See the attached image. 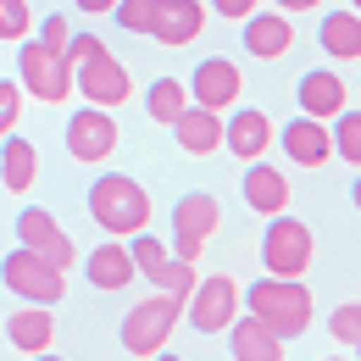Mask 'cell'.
Masks as SVG:
<instances>
[{
    "label": "cell",
    "instance_id": "cell-13",
    "mask_svg": "<svg viewBox=\"0 0 361 361\" xmlns=\"http://www.w3.org/2000/svg\"><path fill=\"white\" fill-rule=\"evenodd\" d=\"M239 45L250 50L256 61H278L283 50L295 45V23H289L283 11H250V17L239 23Z\"/></svg>",
    "mask_w": 361,
    "mask_h": 361
},
{
    "label": "cell",
    "instance_id": "cell-16",
    "mask_svg": "<svg viewBox=\"0 0 361 361\" xmlns=\"http://www.w3.org/2000/svg\"><path fill=\"white\" fill-rule=\"evenodd\" d=\"M267 145H272V123L256 111V106H239V111L223 123V150H233L239 161H262Z\"/></svg>",
    "mask_w": 361,
    "mask_h": 361
},
{
    "label": "cell",
    "instance_id": "cell-28",
    "mask_svg": "<svg viewBox=\"0 0 361 361\" xmlns=\"http://www.w3.org/2000/svg\"><path fill=\"white\" fill-rule=\"evenodd\" d=\"M156 11H161V0H117V6H111V17L123 23V34H145V39H150Z\"/></svg>",
    "mask_w": 361,
    "mask_h": 361
},
{
    "label": "cell",
    "instance_id": "cell-29",
    "mask_svg": "<svg viewBox=\"0 0 361 361\" xmlns=\"http://www.w3.org/2000/svg\"><path fill=\"white\" fill-rule=\"evenodd\" d=\"M195 283H200V272H195V262H167V272H161V295H173V300H189L195 295Z\"/></svg>",
    "mask_w": 361,
    "mask_h": 361
},
{
    "label": "cell",
    "instance_id": "cell-36",
    "mask_svg": "<svg viewBox=\"0 0 361 361\" xmlns=\"http://www.w3.org/2000/svg\"><path fill=\"white\" fill-rule=\"evenodd\" d=\"M272 6H278V11H283V17H295V11H317V6H322V0H272Z\"/></svg>",
    "mask_w": 361,
    "mask_h": 361
},
{
    "label": "cell",
    "instance_id": "cell-31",
    "mask_svg": "<svg viewBox=\"0 0 361 361\" xmlns=\"http://www.w3.org/2000/svg\"><path fill=\"white\" fill-rule=\"evenodd\" d=\"M328 328H334V339H339L345 350H356V345H361V306H356V300H345L339 312L328 317Z\"/></svg>",
    "mask_w": 361,
    "mask_h": 361
},
{
    "label": "cell",
    "instance_id": "cell-33",
    "mask_svg": "<svg viewBox=\"0 0 361 361\" xmlns=\"http://www.w3.org/2000/svg\"><path fill=\"white\" fill-rule=\"evenodd\" d=\"M100 39H94V34H67V39H61V56H67V61H73V67H78V61H90V56H100Z\"/></svg>",
    "mask_w": 361,
    "mask_h": 361
},
{
    "label": "cell",
    "instance_id": "cell-25",
    "mask_svg": "<svg viewBox=\"0 0 361 361\" xmlns=\"http://www.w3.org/2000/svg\"><path fill=\"white\" fill-rule=\"evenodd\" d=\"M183 106H189V84H183V78H156L150 94H145V111H150L161 128H173V123H178Z\"/></svg>",
    "mask_w": 361,
    "mask_h": 361
},
{
    "label": "cell",
    "instance_id": "cell-17",
    "mask_svg": "<svg viewBox=\"0 0 361 361\" xmlns=\"http://www.w3.org/2000/svg\"><path fill=\"white\" fill-rule=\"evenodd\" d=\"M200 28H206L200 0H161V11L150 23V39L156 45H189V39H200Z\"/></svg>",
    "mask_w": 361,
    "mask_h": 361
},
{
    "label": "cell",
    "instance_id": "cell-40",
    "mask_svg": "<svg viewBox=\"0 0 361 361\" xmlns=\"http://www.w3.org/2000/svg\"><path fill=\"white\" fill-rule=\"evenodd\" d=\"M328 361H350V356H328Z\"/></svg>",
    "mask_w": 361,
    "mask_h": 361
},
{
    "label": "cell",
    "instance_id": "cell-38",
    "mask_svg": "<svg viewBox=\"0 0 361 361\" xmlns=\"http://www.w3.org/2000/svg\"><path fill=\"white\" fill-rule=\"evenodd\" d=\"M150 361H183V356H173V350H156V356H150Z\"/></svg>",
    "mask_w": 361,
    "mask_h": 361
},
{
    "label": "cell",
    "instance_id": "cell-39",
    "mask_svg": "<svg viewBox=\"0 0 361 361\" xmlns=\"http://www.w3.org/2000/svg\"><path fill=\"white\" fill-rule=\"evenodd\" d=\"M34 361H61V356H50V350H39V356H34Z\"/></svg>",
    "mask_w": 361,
    "mask_h": 361
},
{
    "label": "cell",
    "instance_id": "cell-4",
    "mask_svg": "<svg viewBox=\"0 0 361 361\" xmlns=\"http://www.w3.org/2000/svg\"><path fill=\"white\" fill-rule=\"evenodd\" d=\"M0 283L23 300V306H56L67 295V267H56L45 256H34L28 245H17L6 262H0Z\"/></svg>",
    "mask_w": 361,
    "mask_h": 361
},
{
    "label": "cell",
    "instance_id": "cell-11",
    "mask_svg": "<svg viewBox=\"0 0 361 361\" xmlns=\"http://www.w3.org/2000/svg\"><path fill=\"white\" fill-rule=\"evenodd\" d=\"M17 245H28L34 256H45V262H56V267H73V262H78V245H73V239L56 228V217L39 212V206L17 212Z\"/></svg>",
    "mask_w": 361,
    "mask_h": 361
},
{
    "label": "cell",
    "instance_id": "cell-23",
    "mask_svg": "<svg viewBox=\"0 0 361 361\" xmlns=\"http://www.w3.org/2000/svg\"><path fill=\"white\" fill-rule=\"evenodd\" d=\"M6 339H11L17 350H28V356L50 350V339H56V317H50V306H23V312H11V317H6Z\"/></svg>",
    "mask_w": 361,
    "mask_h": 361
},
{
    "label": "cell",
    "instance_id": "cell-7",
    "mask_svg": "<svg viewBox=\"0 0 361 361\" xmlns=\"http://www.w3.org/2000/svg\"><path fill=\"white\" fill-rule=\"evenodd\" d=\"M223 223V206L212 200V195H183L178 206H173V256L178 262H200V250L212 245V233Z\"/></svg>",
    "mask_w": 361,
    "mask_h": 361
},
{
    "label": "cell",
    "instance_id": "cell-8",
    "mask_svg": "<svg viewBox=\"0 0 361 361\" xmlns=\"http://www.w3.org/2000/svg\"><path fill=\"white\" fill-rule=\"evenodd\" d=\"M183 317H189L200 334H223L228 322L239 317V283H233L228 272L200 278V283H195V295L183 300Z\"/></svg>",
    "mask_w": 361,
    "mask_h": 361
},
{
    "label": "cell",
    "instance_id": "cell-21",
    "mask_svg": "<svg viewBox=\"0 0 361 361\" xmlns=\"http://www.w3.org/2000/svg\"><path fill=\"white\" fill-rule=\"evenodd\" d=\"M34 178H39V145L23 134H6L0 139V183L11 195H23V189H34Z\"/></svg>",
    "mask_w": 361,
    "mask_h": 361
},
{
    "label": "cell",
    "instance_id": "cell-30",
    "mask_svg": "<svg viewBox=\"0 0 361 361\" xmlns=\"http://www.w3.org/2000/svg\"><path fill=\"white\" fill-rule=\"evenodd\" d=\"M28 28H34L28 0H0V39H28Z\"/></svg>",
    "mask_w": 361,
    "mask_h": 361
},
{
    "label": "cell",
    "instance_id": "cell-14",
    "mask_svg": "<svg viewBox=\"0 0 361 361\" xmlns=\"http://www.w3.org/2000/svg\"><path fill=\"white\" fill-rule=\"evenodd\" d=\"M239 189H245V206H250L256 217H278V212H289V178H283L278 167H267V161H245Z\"/></svg>",
    "mask_w": 361,
    "mask_h": 361
},
{
    "label": "cell",
    "instance_id": "cell-18",
    "mask_svg": "<svg viewBox=\"0 0 361 361\" xmlns=\"http://www.w3.org/2000/svg\"><path fill=\"white\" fill-rule=\"evenodd\" d=\"M84 278H90L94 289H106V295H117V289H128L139 272H134V256H128V245L123 239H106L100 250H90V262H84Z\"/></svg>",
    "mask_w": 361,
    "mask_h": 361
},
{
    "label": "cell",
    "instance_id": "cell-26",
    "mask_svg": "<svg viewBox=\"0 0 361 361\" xmlns=\"http://www.w3.org/2000/svg\"><path fill=\"white\" fill-rule=\"evenodd\" d=\"M128 256H134V272H139V278H150V283L161 289V272H167V262H173V256H167V245H161L156 233H145V228H139V233H128Z\"/></svg>",
    "mask_w": 361,
    "mask_h": 361
},
{
    "label": "cell",
    "instance_id": "cell-2",
    "mask_svg": "<svg viewBox=\"0 0 361 361\" xmlns=\"http://www.w3.org/2000/svg\"><path fill=\"white\" fill-rule=\"evenodd\" d=\"M90 217L111 239H128L139 228L150 223V195H145V183L128 178V173H100L90 183Z\"/></svg>",
    "mask_w": 361,
    "mask_h": 361
},
{
    "label": "cell",
    "instance_id": "cell-10",
    "mask_svg": "<svg viewBox=\"0 0 361 361\" xmlns=\"http://www.w3.org/2000/svg\"><path fill=\"white\" fill-rule=\"evenodd\" d=\"M117 150V123L106 106H84L73 123H67V156L73 161H106Z\"/></svg>",
    "mask_w": 361,
    "mask_h": 361
},
{
    "label": "cell",
    "instance_id": "cell-35",
    "mask_svg": "<svg viewBox=\"0 0 361 361\" xmlns=\"http://www.w3.org/2000/svg\"><path fill=\"white\" fill-rule=\"evenodd\" d=\"M39 34H45V45H61V39L73 34V28H67V17H61V11H50V17H45V28H39Z\"/></svg>",
    "mask_w": 361,
    "mask_h": 361
},
{
    "label": "cell",
    "instance_id": "cell-22",
    "mask_svg": "<svg viewBox=\"0 0 361 361\" xmlns=\"http://www.w3.org/2000/svg\"><path fill=\"white\" fill-rule=\"evenodd\" d=\"M278 139H283L289 161H300V167H322V161L334 156V145H328V123H317V117H295Z\"/></svg>",
    "mask_w": 361,
    "mask_h": 361
},
{
    "label": "cell",
    "instance_id": "cell-5",
    "mask_svg": "<svg viewBox=\"0 0 361 361\" xmlns=\"http://www.w3.org/2000/svg\"><path fill=\"white\" fill-rule=\"evenodd\" d=\"M317 256V239L312 228L300 223V217H272L267 233H262V267H267V278H306V267H312Z\"/></svg>",
    "mask_w": 361,
    "mask_h": 361
},
{
    "label": "cell",
    "instance_id": "cell-32",
    "mask_svg": "<svg viewBox=\"0 0 361 361\" xmlns=\"http://www.w3.org/2000/svg\"><path fill=\"white\" fill-rule=\"evenodd\" d=\"M17 111H23V84H0V139L17 128Z\"/></svg>",
    "mask_w": 361,
    "mask_h": 361
},
{
    "label": "cell",
    "instance_id": "cell-9",
    "mask_svg": "<svg viewBox=\"0 0 361 361\" xmlns=\"http://www.w3.org/2000/svg\"><path fill=\"white\" fill-rule=\"evenodd\" d=\"M73 90L84 94L90 106H123L128 94H134V84H128V67L111 56V50H100V56H90V61H78L73 67Z\"/></svg>",
    "mask_w": 361,
    "mask_h": 361
},
{
    "label": "cell",
    "instance_id": "cell-34",
    "mask_svg": "<svg viewBox=\"0 0 361 361\" xmlns=\"http://www.w3.org/2000/svg\"><path fill=\"white\" fill-rule=\"evenodd\" d=\"M212 11L228 17V23H245L250 11H262V0H212Z\"/></svg>",
    "mask_w": 361,
    "mask_h": 361
},
{
    "label": "cell",
    "instance_id": "cell-37",
    "mask_svg": "<svg viewBox=\"0 0 361 361\" xmlns=\"http://www.w3.org/2000/svg\"><path fill=\"white\" fill-rule=\"evenodd\" d=\"M111 6H117V0H78V11H94V17H100V11H111Z\"/></svg>",
    "mask_w": 361,
    "mask_h": 361
},
{
    "label": "cell",
    "instance_id": "cell-3",
    "mask_svg": "<svg viewBox=\"0 0 361 361\" xmlns=\"http://www.w3.org/2000/svg\"><path fill=\"white\" fill-rule=\"evenodd\" d=\"M17 84L23 94H34V100H67L73 94V61L61 56V45H45V39H23L17 45Z\"/></svg>",
    "mask_w": 361,
    "mask_h": 361
},
{
    "label": "cell",
    "instance_id": "cell-6",
    "mask_svg": "<svg viewBox=\"0 0 361 361\" xmlns=\"http://www.w3.org/2000/svg\"><path fill=\"white\" fill-rule=\"evenodd\" d=\"M178 317H183V300H173V295H150V300L128 306V317H123V350H134V356L167 350Z\"/></svg>",
    "mask_w": 361,
    "mask_h": 361
},
{
    "label": "cell",
    "instance_id": "cell-15",
    "mask_svg": "<svg viewBox=\"0 0 361 361\" xmlns=\"http://www.w3.org/2000/svg\"><path fill=\"white\" fill-rule=\"evenodd\" d=\"M173 139H178V150L189 156H212V150H223V111H212V106H183L178 123H173Z\"/></svg>",
    "mask_w": 361,
    "mask_h": 361
},
{
    "label": "cell",
    "instance_id": "cell-24",
    "mask_svg": "<svg viewBox=\"0 0 361 361\" xmlns=\"http://www.w3.org/2000/svg\"><path fill=\"white\" fill-rule=\"evenodd\" d=\"M322 50L339 56V61H356L361 56V17L356 11H328L322 17Z\"/></svg>",
    "mask_w": 361,
    "mask_h": 361
},
{
    "label": "cell",
    "instance_id": "cell-20",
    "mask_svg": "<svg viewBox=\"0 0 361 361\" xmlns=\"http://www.w3.org/2000/svg\"><path fill=\"white\" fill-rule=\"evenodd\" d=\"M295 100H300V117H317V123H328V117H339V111L350 106L339 73H306L300 90H295Z\"/></svg>",
    "mask_w": 361,
    "mask_h": 361
},
{
    "label": "cell",
    "instance_id": "cell-27",
    "mask_svg": "<svg viewBox=\"0 0 361 361\" xmlns=\"http://www.w3.org/2000/svg\"><path fill=\"white\" fill-rule=\"evenodd\" d=\"M334 123V134H328V145L345 156V167H361V111L356 106H345L339 117H328Z\"/></svg>",
    "mask_w": 361,
    "mask_h": 361
},
{
    "label": "cell",
    "instance_id": "cell-1",
    "mask_svg": "<svg viewBox=\"0 0 361 361\" xmlns=\"http://www.w3.org/2000/svg\"><path fill=\"white\" fill-rule=\"evenodd\" d=\"M239 300L250 306L256 322H267L283 345L312 328V289H306L300 278H256L250 295H239Z\"/></svg>",
    "mask_w": 361,
    "mask_h": 361
},
{
    "label": "cell",
    "instance_id": "cell-19",
    "mask_svg": "<svg viewBox=\"0 0 361 361\" xmlns=\"http://www.w3.org/2000/svg\"><path fill=\"white\" fill-rule=\"evenodd\" d=\"M223 334H228V345H233V361H283V339L272 334L267 322H256L250 312L233 317Z\"/></svg>",
    "mask_w": 361,
    "mask_h": 361
},
{
    "label": "cell",
    "instance_id": "cell-12",
    "mask_svg": "<svg viewBox=\"0 0 361 361\" xmlns=\"http://www.w3.org/2000/svg\"><path fill=\"white\" fill-rule=\"evenodd\" d=\"M239 90H245V78H239V67L228 56H206L195 67V78H189V100L195 106H212V111H228L239 100Z\"/></svg>",
    "mask_w": 361,
    "mask_h": 361
}]
</instances>
